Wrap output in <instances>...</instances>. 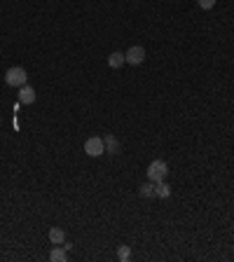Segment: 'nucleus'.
<instances>
[{"instance_id": "0eeeda50", "label": "nucleus", "mask_w": 234, "mask_h": 262, "mask_svg": "<svg viewBox=\"0 0 234 262\" xmlns=\"http://www.w3.org/2000/svg\"><path fill=\"white\" fill-rule=\"evenodd\" d=\"M155 196H159V199H167V196H171V185H169L167 180H159V183H155Z\"/></svg>"}, {"instance_id": "f257e3e1", "label": "nucleus", "mask_w": 234, "mask_h": 262, "mask_svg": "<svg viewBox=\"0 0 234 262\" xmlns=\"http://www.w3.org/2000/svg\"><path fill=\"white\" fill-rule=\"evenodd\" d=\"M167 176H169V164L164 159H152L148 164V180L159 183V180H167Z\"/></svg>"}, {"instance_id": "6e6552de", "label": "nucleus", "mask_w": 234, "mask_h": 262, "mask_svg": "<svg viewBox=\"0 0 234 262\" xmlns=\"http://www.w3.org/2000/svg\"><path fill=\"white\" fill-rule=\"evenodd\" d=\"M124 64H126L124 52H113V54L108 57V66H110V68H122Z\"/></svg>"}, {"instance_id": "1a4fd4ad", "label": "nucleus", "mask_w": 234, "mask_h": 262, "mask_svg": "<svg viewBox=\"0 0 234 262\" xmlns=\"http://www.w3.org/2000/svg\"><path fill=\"white\" fill-rule=\"evenodd\" d=\"M50 241L54 246H61L63 241H66V232H63L61 227H52L50 229Z\"/></svg>"}, {"instance_id": "9b49d317", "label": "nucleus", "mask_w": 234, "mask_h": 262, "mask_svg": "<svg viewBox=\"0 0 234 262\" xmlns=\"http://www.w3.org/2000/svg\"><path fill=\"white\" fill-rule=\"evenodd\" d=\"M117 260L119 262H129L131 260V246H119V248H117Z\"/></svg>"}, {"instance_id": "f8f14e48", "label": "nucleus", "mask_w": 234, "mask_h": 262, "mask_svg": "<svg viewBox=\"0 0 234 262\" xmlns=\"http://www.w3.org/2000/svg\"><path fill=\"white\" fill-rule=\"evenodd\" d=\"M138 195L145 196V199H150V196H155V183H143L141 188H138Z\"/></svg>"}, {"instance_id": "39448f33", "label": "nucleus", "mask_w": 234, "mask_h": 262, "mask_svg": "<svg viewBox=\"0 0 234 262\" xmlns=\"http://www.w3.org/2000/svg\"><path fill=\"white\" fill-rule=\"evenodd\" d=\"M19 101H21L24 106H31V103H35V89H33V87H28V84L19 87Z\"/></svg>"}, {"instance_id": "f03ea898", "label": "nucleus", "mask_w": 234, "mask_h": 262, "mask_svg": "<svg viewBox=\"0 0 234 262\" xmlns=\"http://www.w3.org/2000/svg\"><path fill=\"white\" fill-rule=\"evenodd\" d=\"M26 80H28V75H26V70L21 66H12V68L5 70V82L9 87H24Z\"/></svg>"}, {"instance_id": "423d86ee", "label": "nucleus", "mask_w": 234, "mask_h": 262, "mask_svg": "<svg viewBox=\"0 0 234 262\" xmlns=\"http://www.w3.org/2000/svg\"><path fill=\"white\" fill-rule=\"evenodd\" d=\"M103 140H106V152H108V155H117V152H119V140H117L113 133H106Z\"/></svg>"}, {"instance_id": "7ed1b4c3", "label": "nucleus", "mask_w": 234, "mask_h": 262, "mask_svg": "<svg viewBox=\"0 0 234 262\" xmlns=\"http://www.w3.org/2000/svg\"><path fill=\"white\" fill-rule=\"evenodd\" d=\"M84 152L89 157H101L106 155V140L99 138V136H92V138L84 140Z\"/></svg>"}, {"instance_id": "ddd939ff", "label": "nucleus", "mask_w": 234, "mask_h": 262, "mask_svg": "<svg viewBox=\"0 0 234 262\" xmlns=\"http://www.w3.org/2000/svg\"><path fill=\"white\" fill-rule=\"evenodd\" d=\"M197 5H199L201 9H213L216 7V0H197Z\"/></svg>"}, {"instance_id": "9d476101", "label": "nucleus", "mask_w": 234, "mask_h": 262, "mask_svg": "<svg viewBox=\"0 0 234 262\" xmlns=\"http://www.w3.org/2000/svg\"><path fill=\"white\" fill-rule=\"evenodd\" d=\"M66 258H68V251L66 248H61V246H54L50 251V260L52 262H66Z\"/></svg>"}, {"instance_id": "20e7f679", "label": "nucleus", "mask_w": 234, "mask_h": 262, "mask_svg": "<svg viewBox=\"0 0 234 262\" xmlns=\"http://www.w3.org/2000/svg\"><path fill=\"white\" fill-rule=\"evenodd\" d=\"M124 59H126V64L141 66L143 61H145V47H141V45H134V47H129L124 52Z\"/></svg>"}]
</instances>
